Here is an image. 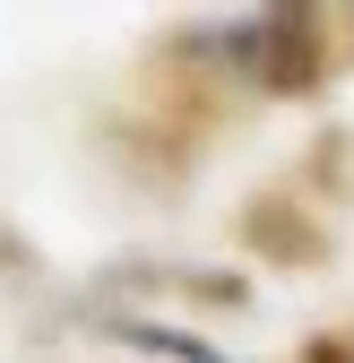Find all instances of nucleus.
Returning a JSON list of instances; mask_svg holds the SVG:
<instances>
[{
    "label": "nucleus",
    "instance_id": "nucleus-1",
    "mask_svg": "<svg viewBox=\"0 0 354 363\" xmlns=\"http://www.w3.org/2000/svg\"><path fill=\"white\" fill-rule=\"evenodd\" d=\"M121 337H139V346H156V354H173V363H225V354H207L199 337H173V329H121Z\"/></svg>",
    "mask_w": 354,
    "mask_h": 363
}]
</instances>
